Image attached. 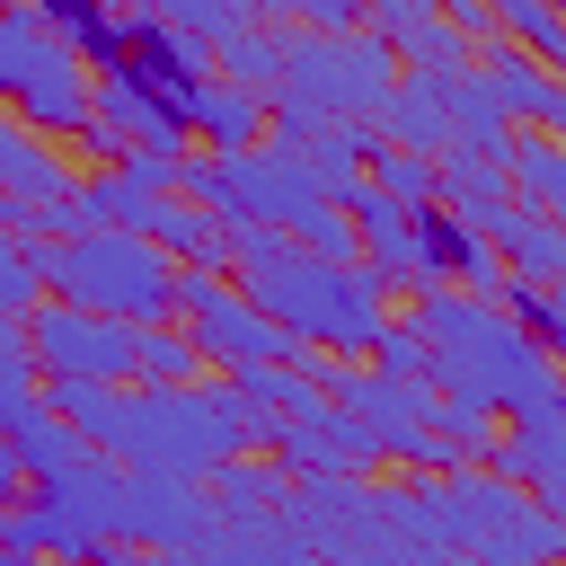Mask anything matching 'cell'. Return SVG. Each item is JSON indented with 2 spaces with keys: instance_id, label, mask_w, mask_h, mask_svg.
<instances>
[{
  "instance_id": "6da1fadb",
  "label": "cell",
  "mask_w": 566,
  "mask_h": 566,
  "mask_svg": "<svg viewBox=\"0 0 566 566\" xmlns=\"http://www.w3.org/2000/svg\"><path fill=\"white\" fill-rule=\"evenodd\" d=\"M230 292L274 336H292L310 354H363L389 318V283L371 265H318V256H301L292 239H265V230L230 239Z\"/></svg>"
},
{
  "instance_id": "7a4b0ae2",
  "label": "cell",
  "mask_w": 566,
  "mask_h": 566,
  "mask_svg": "<svg viewBox=\"0 0 566 566\" xmlns=\"http://www.w3.org/2000/svg\"><path fill=\"white\" fill-rule=\"evenodd\" d=\"M407 327L424 345V389L442 407H460V416H513V424L539 416V407H557V363L539 345H522L486 301H469V292H416Z\"/></svg>"
},
{
  "instance_id": "3957f363",
  "label": "cell",
  "mask_w": 566,
  "mask_h": 566,
  "mask_svg": "<svg viewBox=\"0 0 566 566\" xmlns=\"http://www.w3.org/2000/svg\"><path fill=\"white\" fill-rule=\"evenodd\" d=\"M248 451V407L212 380L195 389H115V416L97 433V460H115L124 478H177L203 486L221 460Z\"/></svg>"
},
{
  "instance_id": "277c9868",
  "label": "cell",
  "mask_w": 566,
  "mask_h": 566,
  "mask_svg": "<svg viewBox=\"0 0 566 566\" xmlns=\"http://www.w3.org/2000/svg\"><path fill=\"white\" fill-rule=\"evenodd\" d=\"M35 283H53L44 301L115 318V327H168L177 318V274L133 239V230H71L62 248H27Z\"/></svg>"
},
{
  "instance_id": "5b68a950",
  "label": "cell",
  "mask_w": 566,
  "mask_h": 566,
  "mask_svg": "<svg viewBox=\"0 0 566 566\" xmlns=\"http://www.w3.org/2000/svg\"><path fill=\"white\" fill-rule=\"evenodd\" d=\"M177 327H186V345L221 371V380H239V371H292V363H310V345H292V336H274L239 292H230V274H177Z\"/></svg>"
},
{
  "instance_id": "8992f818",
  "label": "cell",
  "mask_w": 566,
  "mask_h": 566,
  "mask_svg": "<svg viewBox=\"0 0 566 566\" xmlns=\"http://www.w3.org/2000/svg\"><path fill=\"white\" fill-rule=\"evenodd\" d=\"M203 539H212V504H203V486H177V478H124V504H115V548L195 557Z\"/></svg>"
},
{
  "instance_id": "52a82bcc",
  "label": "cell",
  "mask_w": 566,
  "mask_h": 566,
  "mask_svg": "<svg viewBox=\"0 0 566 566\" xmlns=\"http://www.w3.org/2000/svg\"><path fill=\"white\" fill-rule=\"evenodd\" d=\"M274 460H283V478H301V486H318V478H363V469H380V451H371V433L354 424V416H336V407H310V416H292L283 424V442H274Z\"/></svg>"
},
{
  "instance_id": "ba28073f",
  "label": "cell",
  "mask_w": 566,
  "mask_h": 566,
  "mask_svg": "<svg viewBox=\"0 0 566 566\" xmlns=\"http://www.w3.org/2000/svg\"><path fill=\"white\" fill-rule=\"evenodd\" d=\"M557 433H566V416H557V407H539V416H522L513 433H486V460H478V469H486L495 486H513V478H522V495H531L539 513H557V504H566Z\"/></svg>"
},
{
  "instance_id": "9c48e42d",
  "label": "cell",
  "mask_w": 566,
  "mask_h": 566,
  "mask_svg": "<svg viewBox=\"0 0 566 566\" xmlns=\"http://www.w3.org/2000/svg\"><path fill=\"white\" fill-rule=\"evenodd\" d=\"M115 71H124L133 88H150L168 115H177V97H186V88H203V80H212V71H203V53H195L186 35H168L150 9H133V18H124V53H115Z\"/></svg>"
},
{
  "instance_id": "30bf717a",
  "label": "cell",
  "mask_w": 566,
  "mask_h": 566,
  "mask_svg": "<svg viewBox=\"0 0 566 566\" xmlns=\"http://www.w3.org/2000/svg\"><path fill=\"white\" fill-rule=\"evenodd\" d=\"M486 44H495V35H486ZM469 71L486 80V106H495L504 133H513V124H522V133H557V124H566V88H557L539 62H522L513 44H495V53L469 62Z\"/></svg>"
},
{
  "instance_id": "8fae6325",
  "label": "cell",
  "mask_w": 566,
  "mask_h": 566,
  "mask_svg": "<svg viewBox=\"0 0 566 566\" xmlns=\"http://www.w3.org/2000/svg\"><path fill=\"white\" fill-rule=\"evenodd\" d=\"M177 124H186V133H203V142H212V159H239V150H256V142H265V106H256L248 88H230L221 71H212L203 88H186V97H177Z\"/></svg>"
},
{
  "instance_id": "7c38bea8",
  "label": "cell",
  "mask_w": 566,
  "mask_h": 566,
  "mask_svg": "<svg viewBox=\"0 0 566 566\" xmlns=\"http://www.w3.org/2000/svg\"><path fill=\"white\" fill-rule=\"evenodd\" d=\"M478 239H495L504 256H513V283H557L566 274V230L548 221V212H522V203H504Z\"/></svg>"
},
{
  "instance_id": "4fadbf2b",
  "label": "cell",
  "mask_w": 566,
  "mask_h": 566,
  "mask_svg": "<svg viewBox=\"0 0 566 566\" xmlns=\"http://www.w3.org/2000/svg\"><path fill=\"white\" fill-rule=\"evenodd\" d=\"M203 486L221 495V513H230V531H248V522H265V513H283V504H292V478H283V460H256V451H239V460H221V469H212Z\"/></svg>"
},
{
  "instance_id": "5bb4252c",
  "label": "cell",
  "mask_w": 566,
  "mask_h": 566,
  "mask_svg": "<svg viewBox=\"0 0 566 566\" xmlns=\"http://www.w3.org/2000/svg\"><path fill=\"white\" fill-rule=\"evenodd\" d=\"M504 195L522 212H557L566 203V150L548 133H504Z\"/></svg>"
},
{
  "instance_id": "9a60e30c",
  "label": "cell",
  "mask_w": 566,
  "mask_h": 566,
  "mask_svg": "<svg viewBox=\"0 0 566 566\" xmlns=\"http://www.w3.org/2000/svg\"><path fill=\"white\" fill-rule=\"evenodd\" d=\"M486 35H495V44L513 35V53H522V62H539V71H557V62H566V18H557V9H539V0H495V9H486Z\"/></svg>"
},
{
  "instance_id": "2e32d148",
  "label": "cell",
  "mask_w": 566,
  "mask_h": 566,
  "mask_svg": "<svg viewBox=\"0 0 566 566\" xmlns=\"http://www.w3.org/2000/svg\"><path fill=\"white\" fill-rule=\"evenodd\" d=\"M203 380V354L186 345V327H142L133 336V389H195Z\"/></svg>"
},
{
  "instance_id": "e0dca14e",
  "label": "cell",
  "mask_w": 566,
  "mask_h": 566,
  "mask_svg": "<svg viewBox=\"0 0 566 566\" xmlns=\"http://www.w3.org/2000/svg\"><path fill=\"white\" fill-rule=\"evenodd\" d=\"M9 451H18V469H27V486H44V478H62L71 460H88V442H80V433H71L62 416H44V407H35V416H27L18 433H9Z\"/></svg>"
},
{
  "instance_id": "ac0fdd59",
  "label": "cell",
  "mask_w": 566,
  "mask_h": 566,
  "mask_svg": "<svg viewBox=\"0 0 566 566\" xmlns=\"http://www.w3.org/2000/svg\"><path fill=\"white\" fill-rule=\"evenodd\" d=\"M159 27H168V35H186V44H212V53H230V44H239L256 18H248V9H221V0H186V9H168Z\"/></svg>"
},
{
  "instance_id": "d6986e66",
  "label": "cell",
  "mask_w": 566,
  "mask_h": 566,
  "mask_svg": "<svg viewBox=\"0 0 566 566\" xmlns=\"http://www.w3.org/2000/svg\"><path fill=\"white\" fill-rule=\"evenodd\" d=\"M35 301H44V283H35L27 248H9V239H0V318H27Z\"/></svg>"
},
{
  "instance_id": "ffe728a7",
  "label": "cell",
  "mask_w": 566,
  "mask_h": 566,
  "mask_svg": "<svg viewBox=\"0 0 566 566\" xmlns=\"http://www.w3.org/2000/svg\"><path fill=\"white\" fill-rule=\"evenodd\" d=\"M88 566H195V557H150V548H115V539H106Z\"/></svg>"
}]
</instances>
